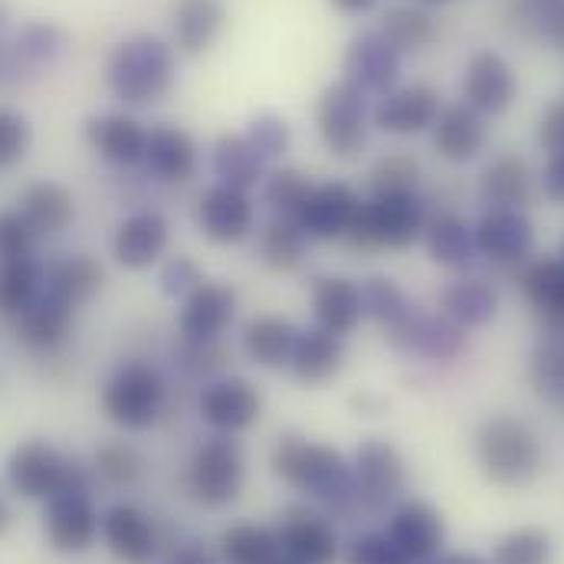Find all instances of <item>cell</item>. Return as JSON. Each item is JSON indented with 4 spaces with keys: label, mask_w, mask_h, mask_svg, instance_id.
Returning a JSON list of instances; mask_svg holds the SVG:
<instances>
[{
    "label": "cell",
    "mask_w": 564,
    "mask_h": 564,
    "mask_svg": "<svg viewBox=\"0 0 564 564\" xmlns=\"http://www.w3.org/2000/svg\"><path fill=\"white\" fill-rule=\"evenodd\" d=\"M273 473L285 486L328 506L335 516L358 512L355 473L335 446L312 443L302 433H282L273 446Z\"/></svg>",
    "instance_id": "obj_1"
},
{
    "label": "cell",
    "mask_w": 564,
    "mask_h": 564,
    "mask_svg": "<svg viewBox=\"0 0 564 564\" xmlns=\"http://www.w3.org/2000/svg\"><path fill=\"white\" fill-rule=\"evenodd\" d=\"M106 83L126 106L164 102L177 83V53L161 36L135 33L112 50L106 63Z\"/></svg>",
    "instance_id": "obj_2"
},
{
    "label": "cell",
    "mask_w": 564,
    "mask_h": 564,
    "mask_svg": "<svg viewBox=\"0 0 564 564\" xmlns=\"http://www.w3.org/2000/svg\"><path fill=\"white\" fill-rule=\"evenodd\" d=\"M426 207L417 191L408 194H371L361 204V214L351 227V234L341 240L351 253L371 257L381 250L401 253L411 250L423 237L426 227Z\"/></svg>",
    "instance_id": "obj_3"
},
{
    "label": "cell",
    "mask_w": 564,
    "mask_h": 564,
    "mask_svg": "<svg viewBox=\"0 0 564 564\" xmlns=\"http://www.w3.org/2000/svg\"><path fill=\"white\" fill-rule=\"evenodd\" d=\"M476 456L486 479L506 489L529 486L545 466V449L539 433L516 417H489L482 423L476 433Z\"/></svg>",
    "instance_id": "obj_4"
},
{
    "label": "cell",
    "mask_w": 564,
    "mask_h": 564,
    "mask_svg": "<svg viewBox=\"0 0 564 564\" xmlns=\"http://www.w3.org/2000/svg\"><path fill=\"white\" fill-rule=\"evenodd\" d=\"M243 479H247L243 449L227 433L204 440L187 463V492L210 509L230 506L243 492Z\"/></svg>",
    "instance_id": "obj_5"
},
{
    "label": "cell",
    "mask_w": 564,
    "mask_h": 564,
    "mask_svg": "<svg viewBox=\"0 0 564 564\" xmlns=\"http://www.w3.org/2000/svg\"><path fill=\"white\" fill-rule=\"evenodd\" d=\"M164 378L144 361H122L102 388V411L126 430H148L164 411Z\"/></svg>",
    "instance_id": "obj_6"
},
{
    "label": "cell",
    "mask_w": 564,
    "mask_h": 564,
    "mask_svg": "<svg viewBox=\"0 0 564 564\" xmlns=\"http://www.w3.org/2000/svg\"><path fill=\"white\" fill-rule=\"evenodd\" d=\"M7 482L23 499H53L56 492L86 486V476L46 440H26L7 463Z\"/></svg>",
    "instance_id": "obj_7"
},
{
    "label": "cell",
    "mask_w": 564,
    "mask_h": 564,
    "mask_svg": "<svg viewBox=\"0 0 564 564\" xmlns=\"http://www.w3.org/2000/svg\"><path fill=\"white\" fill-rule=\"evenodd\" d=\"M368 96L358 93L351 83H332L322 89L315 106V129L328 154L335 158H355L368 144Z\"/></svg>",
    "instance_id": "obj_8"
},
{
    "label": "cell",
    "mask_w": 564,
    "mask_h": 564,
    "mask_svg": "<svg viewBox=\"0 0 564 564\" xmlns=\"http://www.w3.org/2000/svg\"><path fill=\"white\" fill-rule=\"evenodd\" d=\"M351 473H355L358 512H368V516H381L404 492V482H408V466L401 453L394 449V443L388 440H365L355 449Z\"/></svg>",
    "instance_id": "obj_9"
},
{
    "label": "cell",
    "mask_w": 564,
    "mask_h": 564,
    "mask_svg": "<svg viewBox=\"0 0 564 564\" xmlns=\"http://www.w3.org/2000/svg\"><path fill=\"white\" fill-rule=\"evenodd\" d=\"M361 194L345 184V181H325V184H312V191L305 194V200L295 210V224L302 227V234L315 243H341L358 214H361Z\"/></svg>",
    "instance_id": "obj_10"
},
{
    "label": "cell",
    "mask_w": 564,
    "mask_h": 564,
    "mask_svg": "<svg viewBox=\"0 0 564 564\" xmlns=\"http://www.w3.org/2000/svg\"><path fill=\"white\" fill-rule=\"evenodd\" d=\"M401 50L381 33V30H365L358 33L345 56H341V73L345 83H351L358 93L365 96H388L391 89H398L401 79Z\"/></svg>",
    "instance_id": "obj_11"
},
{
    "label": "cell",
    "mask_w": 564,
    "mask_h": 564,
    "mask_svg": "<svg viewBox=\"0 0 564 564\" xmlns=\"http://www.w3.org/2000/svg\"><path fill=\"white\" fill-rule=\"evenodd\" d=\"M197 227L217 247H237L257 234V204L250 191L214 184L197 200Z\"/></svg>",
    "instance_id": "obj_12"
},
{
    "label": "cell",
    "mask_w": 564,
    "mask_h": 564,
    "mask_svg": "<svg viewBox=\"0 0 564 564\" xmlns=\"http://www.w3.org/2000/svg\"><path fill=\"white\" fill-rule=\"evenodd\" d=\"M43 532L50 545L63 555H79L96 545L102 532V519L89 499V489H66L46 499V516H43Z\"/></svg>",
    "instance_id": "obj_13"
},
{
    "label": "cell",
    "mask_w": 564,
    "mask_h": 564,
    "mask_svg": "<svg viewBox=\"0 0 564 564\" xmlns=\"http://www.w3.org/2000/svg\"><path fill=\"white\" fill-rule=\"evenodd\" d=\"M280 555L292 564H335L338 562V532L312 506H285L276 525Z\"/></svg>",
    "instance_id": "obj_14"
},
{
    "label": "cell",
    "mask_w": 564,
    "mask_h": 564,
    "mask_svg": "<svg viewBox=\"0 0 564 564\" xmlns=\"http://www.w3.org/2000/svg\"><path fill=\"white\" fill-rule=\"evenodd\" d=\"M388 335L398 348L430 361H453L466 351V328L449 322L443 312L440 315L423 312L421 305H411V312Z\"/></svg>",
    "instance_id": "obj_15"
},
{
    "label": "cell",
    "mask_w": 564,
    "mask_h": 564,
    "mask_svg": "<svg viewBox=\"0 0 564 564\" xmlns=\"http://www.w3.org/2000/svg\"><path fill=\"white\" fill-rule=\"evenodd\" d=\"M440 109H443L440 93L433 86L414 83V86H401L381 96L378 106L371 109V126L384 135L408 139V135H421L426 129H433Z\"/></svg>",
    "instance_id": "obj_16"
},
{
    "label": "cell",
    "mask_w": 564,
    "mask_h": 564,
    "mask_svg": "<svg viewBox=\"0 0 564 564\" xmlns=\"http://www.w3.org/2000/svg\"><path fill=\"white\" fill-rule=\"evenodd\" d=\"M237 318V289L227 282H204L184 302L177 315L181 338L187 341H220Z\"/></svg>",
    "instance_id": "obj_17"
},
{
    "label": "cell",
    "mask_w": 564,
    "mask_h": 564,
    "mask_svg": "<svg viewBox=\"0 0 564 564\" xmlns=\"http://www.w3.org/2000/svg\"><path fill=\"white\" fill-rule=\"evenodd\" d=\"M167 243L171 224L158 210H135L112 234V260L129 273H141L164 260Z\"/></svg>",
    "instance_id": "obj_18"
},
{
    "label": "cell",
    "mask_w": 564,
    "mask_h": 564,
    "mask_svg": "<svg viewBox=\"0 0 564 564\" xmlns=\"http://www.w3.org/2000/svg\"><path fill=\"white\" fill-rule=\"evenodd\" d=\"M384 535L411 564H430L433 558H440L446 525H443V516L430 502L411 499V502H401L391 512V522H388Z\"/></svg>",
    "instance_id": "obj_19"
},
{
    "label": "cell",
    "mask_w": 564,
    "mask_h": 564,
    "mask_svg": "<svg viewBox=\"0 0 564 564\" xmlns=\"http://www.w3.org/2000/svg\"><path fill=\"white\" fill-rule=\"evenodd\" d=\"M473 237L476 253L499 267L525 263L535 247V227L525 210H486L482 220L473 227Z\"/></svg>",
    "instance_id": "obj_20"
},
{
    "label": "cell",
    "mask_w": 564,
    "mask_h": 564,
    "mask_svg": "<svg viewBox=\"0 0 564 564\" xmlns=\"http://www.w3.org/2000/svg\"><path fill=\"white\" fill-rule=\"evenodd\" d=\"M263 414V394L247 378H220L210 381L200 394V417L217 433H240L250 430Z\"/></svg>",
    "instance_id": "obj_21"
},
{
    "label": "cell",
    "mask_w": 564,
    "mask_h": 564,
    "mask_svg": "<svg viewBox=\"0 0 564 564\" xmlns=\"http://www.w3.org/2000/svg\"><path fill=\"white\" fill-rule=\"evenodd\" d=\"M519 93V79L512 73V66L492 53L482 50L466 63V76H463V99L469 109H476L479 116H499L516 102Z\"/></svg>",
    "instance_id": "obj_22"
},
{
    "label": "cell",
    "mask_w": 564,
    "mask_h": 564,
    "mask_svg": "<svg viewBox=\"0 0 564 564\" xmlns=\"http://www.w3.org/2000/svg\"><path fill=\"white\" fill-rule=\"evenodd\" d=\"M144 171L164 184H187L197 177L200 167V148L191 132L177 126H151L148 129V144H144Z\"/></svg>",
    "instance_id": "obj_23"
},
{
    "label": "cell",
    "mask_w": 564,
    "mask_h": 564,
    "mask_svg": "<svg viewBox=\"0 0 564 564\" xmlns=\"http://www.w3.org/2000/svg\"><path fill=\"white\" fill-rule=\"evenodd\" d=\"M308 302H312L315 325L338 335V338L355 335V328L365 322L361 282L348 280V276H318V280H312Z\"/></svg>",
    "instance_id": "obj_24"
},
{
    "label": "cell",
    "mask_w": 564,
    "mask_h": 564,
    "mask_svg": "<svg viewBox=\"0 0 564 564\" xmlns=\"http://www.w3.org/2000/svg\"><path fill=\"white\" fill-rule=\"evenodd\" d=\"M86 144L112 167H135L144 161V144H148V129L135 116L126 112H106L93 116L83 129Z\"/></svg>",
    "instance_id": "obj_25"
},
{
    "label": "cell",
    "mask_w": 564,
    "mask_h": 564,
    "mask_svg": "<svg viewBox=\"0 0 564 564\" xmlns=\"http://www.w3.org/2000/svg\"><path fill=\"white\" fill-rule=\"evenodd\" d=\"M102 539L122 564H151L158 558V529L139 506H112L102 516Z\"/></svg>",
    "instance_id": "obj_26"
},
{
    "label": "cell",
    "mask_w": 564,
    "mask_h": 564,
    "mask_svg": "<svg viewBox=\"0 0 564 564\" xmlns=\"http://www.w3.org/2000/svg\"><path fill=\"white\" fill-rule=\"evenodd\" d=\"M535 197V177L525 158L499 154L479 174V200L489 210H525Z\"/></svg>",
    "instance_id": "obj_27"
},
{
    "label": "cell",
    "mask_w": 564,
    "mask_h": 564,
    "mask_svg": "<svg viewBox=\"0 0 564 564\" xmlns=\"http://www.w3.org/2000/svg\"><path fill=\"white\" fill-rule=\"evenodd\" d=\"M430 132H433V148H436V154H440L443 161H449V164H466V161H473V158L486 148V139H489L486 119H482L476 109H469L466 102L440 109V116H436V122H433Z\"/></svg>",
    "instance_id": "obj_28"
},
{
    "label": "cell",
    "mask_w": 564,
    "mask_h": 564,
    "mask_svg": "<svg viewBox=\"0 0 564 564\" xmlns=\"http://www.w3.org/2000/svg\"><path fill=\"white\" fill-rule=\"evenodd\" d=\"M341 361H345V338L312 325V328H299L285 371L299 384H325L341 371Z\"/></svg>",
    "instance_id": "obj_29"
},
{
    "label": "cell",
    "mask_w": 564,
    "mask_h": 564,
    "mask_svg": "<svg viewBox=\"0 0 564 564\" xmlns=\"http://www.w3.org/2000/svg\"><path fill=\"white\" fill-rule=\"evenodd\" d=\"M76 322V308L63 305L56 295H50L46 289L17 315V338L33 348V351H53L59 348Z\"/></svg>",
    "instance_id": "obj_30"
},
{
    "label": "cell",
    "mask_w": 564,
    "mask_h": 564,
    "mask_svg": "<svg viewBox=\"0 0 564 564\" xmlns=\"http://www.w3.org/2000/svg\"><path fill=\"white\" fill-rule=\"evenodd\" d=\"M227 10L220 0H177L171 13L174 50L184 56H204L224 33Z\"/></svg>",
    "instance_id": "obj_31"
},
{
    "label": "cell",
    "mask_w": 564,
    "mask_h": 564,
    "mask_svg": "<svg viewBox=\"0 0 564 564\" xmlns=\"http://www.w3.org/2000/svg\"><path fill=\"white\" fill-rule=\"evenodd\" d=\"M295 338H299V325L295 322H289L282 315H253L243 325L240 345H243V355L257 368L282 371V368H289Z\"/></svg>",
    "instance_id": "obj_32"
},
{
    "label": "cell",
    "mask_w": 564,
    "mask_h": 564,
    "mask_svg": "<svg viewBox=\"0 0 564 564\" xmlns=\"http://www.w3.org/2000/svg\"><path fill=\"white\" fill-rule=\"evenodd\" d=\"M23 220L30 224V230L36 234V240H50V237H59L73 217H76V200L73 194L56 184V181H36L23 191L20 197V207Z\"/></svg>",
    "instance_id": "obj_33"
},
{
    "label": "cell",
    "mask_w": 564,
    "mask_h": 564,
    "mask_svg": "<svg viewBox=\"0 0 564 564\" xmlns=\"http://www.w3.org/2000/svg\"><path fill=\"white\" fill-rule=\"evenodd\" d=\"M423 247H426V257L436 263V267H446V270H466L473 267V260L479 257L476 253V237H473V227L456 217V214H440V217H430L426 227H423Z\"/></svg>",
    "instance_id": "obj_34"
},
{
    "label": "cell",
    "mask_w": 564,
    "mask_h": 564,
    "mask_svg": "<svg viewBox=\"0 0 564 564\" xmlns=\"http://www.w3.org/2000/svg\"><path fill=\"white\" fill-rule=\"evenodd\" d=\"M102 282H106L102 263H99L96 257H89V253H76V257L59 260V263L46 273L43 289H46L50 295H56L63 305H69V308L79 312L86 302H93V299L99 295Z\"/></svg>",
    "instance_id": "obj_35"
},
{
    "label": "cell",
    "mask_w": 564,
    "mask_h": 564,
    "mask_svg": "<svg viewBox=\"0 0 564 564\" xmlns=\"http://www.w3.org/2000/svg\"><path fill=\"white\" fill-rule=\"evenodd\" d=\"M440 312L459 328H482L499 312V292L486 280H456L440 292Z\"/></svg>",
    "instance_id": "obj_36"
},
{
    "label": "cell",
    "mask_w": 564,
    "mask_h": 564,
    "mask_svg": "<svg viewBox=\"0 0 564 564\" xmlns=\"http://www.w3.org/2000/svg\"><path fill=\"white\" fill-rule=\"evenodd\" d=\"M210 167L217 174V184L240 187V191H253L270 174L263 158L250 148V141L243 139V135H230V132L214 141Z\"/></svg>",
    "instance_id": "obj_37"
},
{
    "label": "cell",
    "mask_w": 564,
    "mask_h": 564,
    "mask_svg": "<svg viewBox=\"0 0 564 564\" xmlns=\"http://www.w3.org/2000/svg\"><path fill=\"white\" fill-rule=\"evenodd\" d=\"M308 237L292 217H273L260 234H257V257L267 270L273 273H292L305 263L308 257Z\"/></svg>",
    "instance_id": "obj_38"
},
{
    "label": "cell",
    "mask_w": 564,
    "mask_h": 564,
    "mask_svg": "<svg viewBox=\"0 0 564 564\" xmlns=\"http://www.w3.org/2000/svg\"><path fill=\"white\" fill-rule=\"evenodd\" d=\"M522 292L539 315H545L555 328H564V260L545 257L525 267Z\"/></svg>",
    "instance_id": "obj_39"
},
{
    "label": "cell",
    "mask_w": 564,
    "mask_h": 564,
    "mask_svg": "<svg viewBox=\"0 0 564 564\" xmlns=\"http://www.w3.org/2000/svg\"><path fill=\"white\" fill-rule=\"evenodd\" d=\"M43 282H46V270L36 257L3 260L0 263V315L17 318L43 292Z\"/></svg>",
    "instance_id": "obj_40"
},
{
    "label": "cell",
    "mask_w": 564,
    "mask_h": 564,
    "mask_svg": "<svg viewBox=\"0 0 564 564\" xmlns=\"http://www.w3.org/2000/svg\"><path fill=\"white\" fill-rule=\"evenodd\" d=\"M220 558L227 564H276L280 539L276 529L263 525H234L220 535Z\"/></svg>",
    "instance_id": "obj_41"
},
{
    "label": "cell",
    "mask_w": 564,
    "mask_h": 564,
    "mask_svg": "<svg viewBox=\"0 0 564 564\" xmlns=\"http://www.w3.org/2000/svg\"><path fill=\"white\" fill-rule=\"evenodd\" d=\"M381 33H384L401 53H417V50H426V46L436 40V20H433L423 7L401 3V7H391V10L384 13Z\"/></svg>",
    "instance_id": "obj_42"
},
{
    "label": "cell",
    "mask_w": 564,
    "mask_h": 564,
    "mask_svg": "<svg viewBox=\"0 0 564 564\" xmlns=\"http://www.w3.org/2000/svg\"><path fill=\"white\" fill-rule=\"evenodd\" d=\"M411 299L408 292L391 280V276H371V280L361 282V308H365V318H371L378 328L391 332L408 312H411Z\"/></svg>",
    "instance_id": "obj_43"
},
{
    "label": "cell",
    "mask_w": 564,
    "mask_h": 564,
    "mask_svg": "<svg viewBox=\"0 0 564 564\" xmlns=\"http://www.w3.org/2000/svg\"><path fill=\"white\" fill-rule=\"evenodd\" d=\"M555 542L545 529H516L492 545V564H552Z\"/></svg>",
    "instance_id": "obj_44"
},
{
    "label": "cell",
    "mask_w": 564,
    "mask_h": 564,
    "mask_svg": "<svg viewBox=\"0 0 564 564\" xmlns=\"http://www.w3.org/2000/svg\"><path fill=\"white\" fill-rule=\"evenodd\" d=\"M421 184V164L408 151L381 154L368 171V191L371 194H408Z\"/></svg>",
    "instance_id": "obj_45"
},
{
    "label": "cell",
    "mask_w": 564,
    "mask_h": 564,
    "mask_svg": "<svg viewBox=\"0 0 564 564\" xmlns=\"http://www.w3.org/2000/svg\"><path fill=\"white\" fill-rule=\"evenodd\" d=\"M308 191H312V181L299 167H273L263 177V200L273 210V217H295Z\"/></svg>",
    "instance_id": "obj_46"
},
{
    "label": "cell",
    "mask_w": 564,
    "mask_h": 564,
    "mask_svg": "<svg viewBox=\"0 0 564 564\" xmlns=\"http://www.w3.org/2000/svg\"><path fill=\"white\" fill-rule=\"evenodd\" d=\"M243 139L250 141V148L263 158V164H276L285 158V151L292 148V129L289 122L276 116V112H260L247 122Z\"/></svg>",
    "instance_id": "obj_47"
},
{
    "label": "cell",
    "mask_w": 564,
    "mask_h": 564,
    "mask_svg": "<svg viewBox=\"0 0 564 564\" xmlns=\"http://www.w3.org/2000/svg\"><path fill=\"white\" fill-rule=\"evenodd\" d=\"M96 469L112 486H132L141 476V456L126 443H109L96 453Z\"/></svg>",
    "instance_id": "obj_48"
},
{
    "label": "cell",
    "mask_w": 564,
    "mask_h": 564,
    "mask_svg": "<svg viewBox=\"0 0 564 564\" xmlns=\"http://www.w3.org/2000/svg\"><path fill=\"white\" fill-rule=\"evenodd\" d=\"M30 122L26 116L13 112V109H0V167H13L26 158L30 151Z\"/></svg>",
    "instance_id": "obj_49"
},
{
    "label": "cell",
    "mask_w": 564,
    "mask_h": 564,
    "mask_svg": "<svg viewBox=\"0 0 564 564\" xmlns=\"http://www.w3.org/2000/svg\"><path fill=\"white\" fill-rule=\"evenodd\" d=\"M161 292L164 295H171V299H187L197 285H204V270L191 260V257H184V253H177V257H167L164 260V267H161Z\"/></svg>",
    "instance_id": "obj_50"
},
{
    "label": "cell",
    "mask_w": 564,
    "mask_h": 564,
    "mask_svg": "<svg viewBox=\"0 0 564 564\" xmlns=\"http://www.w3.org/2000/svg\"><path fill=\"white\" fill-rule=\"evenodd\" d=\"M33 250H36V234L30 230L23 214L20 210H0V263L33 257Z\"/></svg>",
    "instance_id": "obj_51"
},
{
    "label": "cell",
    "mask_w": 564,
    "mask_h": 564,
    "mask_svg": "<svg viewBox=\"0 0 564 564\" xmlns=\"http://www.w3.org/2000/svg\"><path fill=\"white\" fill-rule=\"evenodd\" d=\"M345 564H411L394 545L384 532H368V535H358L348 552H345Z\"/></svg>",
    "instance_id": "obj_52"
},
{
    "label": "cell",
    "mask_w": 564,
    "mask_h": 564,
    "mask_svg": "<svg viewBox=\"0 0 564 564\" xmlns=\"http://www.w3.org/2000/svg\"><path fill=\"white\" fill-rule=\"evenodd\" d=\"M20 46L33 59H50L63 50V33L53 23H30L20 36Z\"/></svg>",
    "instance_id": "obj_53"
},
{
    "label": "cell",
    "mask_w": 564,
    "mask_h": 564,
    "mask_svg": "<svg viewBox=\"0 0 564 564\" xmlns=\"http://www.w3.org/2000/svg\"><path fill=\"white\" fill-rule=\"evenodd\" d=\"M535 26L555 50L564 53V0H542L535 7Z\"/></svg>",
    "instance_id": "obj_54"
},
{
    "label": "cell",
    "mask_w": 564,
    "mask_h": 564,
    "mask_svg": "<svg viewBox=\"0 0 564 564\" xmlns=\"http://www.w3.org/2000/svg\"><path fill=\"white\" fill-rule=\"evenodd\" d=\"M539 144L549 154H564V102H555L545 109L539 122Z\"/></svg>",
    "instance_id": "obj_55"
},
{
    "label": "cell",
    "mask_w": 564,
    "mask_h": 564,
    "mask_svg": "<svg viewBox=\"0 0 564 564\" xmlns=\"http://www.w3.org/2000/svg\"><path fill=\"white\" fill-rule=\"evenodd\" d=\"M542 191L552 204L564 207V154H549V164L542 171Z\"/></svg>",
    "instance_id": "obj_56"
},
{
    "label": "cell",
    "mask_w": 564,
    "mask_h": 564,
    "mask_svg": "<svg viewBox=\"0 0 564 564\" xmlns=\"http://www.w3.org/2000/svg\"><path fill=\"white\" fill-rule=\"evenodd\" d=\"M167 564H217V562H214V552H210L204 542H187V545H181V549L171 555V562Z\"/></svg>",
    "instance_id": "obj_57"
},
{
    "label": "cell",
    "mask_w": 564,
    "mask_h": 564,
    "mask_svg": "<svg viewBox=\"0 0 564 564\" xmlns=\"http://www.w3.org/2000/svg\"><path fill=\"white\" fill-rule=\"evenodd\" d=\"M335 10H341V13H351V17H358V13H368V10H375L378 7V0H328Z\"/></svg>",
    "instance_id": "obj_58"
},
{
    "label": "cell",
    "mask_w": 564,
    "mask_h": 564,
    "mask_svg": "<svg viewBox=\"0 0 564 564\" xmlns=\"http://www.w3.org/2000/svg\"><path fill=\"white\" fill-rule=\"evenodd\" d=\"M430 564H489L486 558H479V555H473V552H449V555H443V558H433Z\"/></svg>",
    "instance_id": "obj_59"
},
{
    "label": "cell",
    "mask_w": 564,
    "mask_h": 564,
    "mask_svg": "<svg viewBox=\"0 0 564 564\" xmlns=\"http://www.w3.org/2000/svg\"><path fill=\"white\" fill-rule=\"evenodd\" d=\"M7 525H10V506H7L3 496H0V535L7 532Z\"/></svg>",
    "instance_id": "obj_60"
},
{
    "label": "cell",
    "mask_w": 564,
    "mask_h": 564,
    "mask_svg": "<svg viewBox=\"0 0 564 564\" xmlns=\"http://www.w3.org/2000/svg\"><path fill=\"white\" fill-rule=\"evenodd\" d=\"M421 3H446V0H421Z\"/></svg>",
    "instance_id": "obj_61"
},
{
    "label": "cell",
    "mask_w": 564,
    "mask_h": 564,
    "mask_svg": "<svg viewBox=\"0 0 564 564\" xmlns=\"http://www.w3.org/2000/svg\"><path fill=\"white\" fill-rule=\"evenodd\" d=\"M276 564H292V562H285V558H280V562H276Z\"/></svg>",
    "instance_id": "obj_62"
},
{
    "label": "cell",
    "mask_w": 564,
    "mask_h": 564,
    "mask_svg": "<svg viewBox=\"0 0 564 564\" xmlns=\"http://www.w3.org/2000/svg\"><path fill=\"white\" fill-rule=\"evenodd\" d=\"M562 260H564V243H562Z\"/></svg>",
    "instance_id": "obj_63"
}]
</instances>
